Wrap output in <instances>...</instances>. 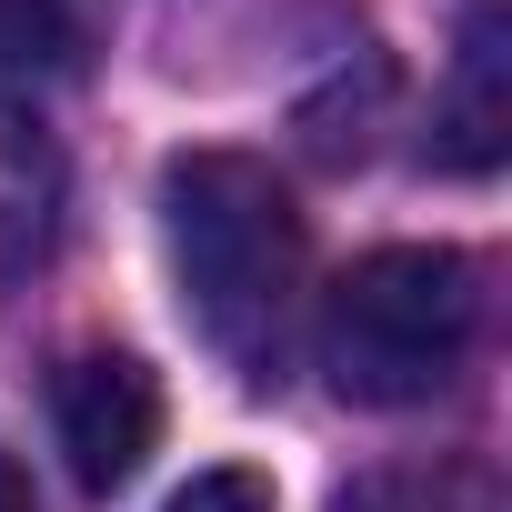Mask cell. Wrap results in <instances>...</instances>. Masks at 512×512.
Listing matches in <instances>:
<instances>
[{
    "label": "cell",
    "instance_id": "6da1fadb",
    "mask_svg": "<svg viewBox=\"0 0 512 512\" xmlns=\"http://www.w3.org/2000/svg\"><path fill=\"white\" fill-rule=\"evenodd\" d=\"M161 251L171 292L211 362H231L251 392L282 382L292 302H302V211L251 151H181L161 171Z\"/></svg>",
    "mask_w": 512,
    "mask_h": 512
},
{
    "label": "cell",
    "instance_id": "7a4b0ae2",
    "mask_svg": "<svg viewBox=\"0 0 512 512\" xmlns=\"http://www.w3.org/2000/svg\"><path fill=\"white\" fill-rule=\"evenodd\" d=\"M482 332V272L442 241H392L322 292V372L342 402H432Z\"/></svg>",
    "mask_w": 512,
    "mask_h": 512
},
{
    "label": "cell",
    "instance_id": "3957f363",
    "mask_svg": "<svg viewBox=\"0 0 512 512\" xmlns=\"http://www.w3.org/2000/svg\"><path fill=\"white\" fill-rule=\"evenodd\" d=\"M51 422H61V452L91 492H121L151 442H161V382L131 362V352H71L51 372Z\"/></svg>",
    "mask_w": 512,
    "mask_h": 512
},
{
    "label": "cell",
    "instance_id": "277c9868",
    "mask_svg": "<svg viewBox=\"0 0 512 512\" xmlns=\"http://www.w3.org/2000/svg\"><path fill=\"white\" fill-rule=\"evenodd\" d=\"M61 201H71V181H61L51 131H41L31 111L0 101V292H21V282L51 262V241H61Z\"/></svg>",
    "mask_w": 512,
    "mask_h": 512
},
{
    "label": "cell",
    "instance_id": "5b68a950",
    "mask_svg": "<svg viewBox=\"0 0 512 512\" xmlns=\"http://www.w3.org/2000/svg\"><path fill=\"white\" fill-rule=\"evenodd\" d=\"M512 51H502V11H472L462 21V51H452V81L432 101V151L452 171H492L502 161V131H512Z\"/></svg>",
    "mask_w": 512,
    "mask_h": 512
},
{
    "label": "cell",
    "instance_id": "8992f818",
    "mask_svg": "<svg viewBox=\"0 0 512 512\" xmlns=\"http://www.w3.org/2000/svg\"><path fill=\"white\" fill-rule=\"evenodd\" d=\"M81 51L91 41L71 0H0V81H71Z\"/></svg>",
    "mask_w": 512,
    "mask_h": 512
},
{
    "label": "cell",
    "instance_id": "52a82bcc",
    "mask_svg": "<svg viewBox=\"0 0 512 512\" xmlns=\"http://www.w3.org/2000/svg\"><path fill=\"white\" fill-rule=\"evenodd\" d=\"M161 512H272V482H262V472H241V462H221V472H191Z\"/></svg>",
    "mask_w": 512,
    "mask_h": 512
},
{
    "label": "cell",
    "instance_id": "ba28073f",
    "mask_svg": "<svg viewBox=\"0 0 512 512\" xmlns=\"http://www.w3.org/2000/svg\"><path fill=\"white\" fill-rule=\"evenodd\" d=\"M0 512H41V502H31V472H21L11 452H0Z\"/></svg>",
    "mask_w": 512,
    "mask_h": 512
}]
</instances>
